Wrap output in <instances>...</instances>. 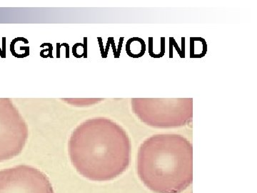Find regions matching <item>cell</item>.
Here are the masks:
<instances>
[{"label": "cell", "instance_id": "6da1fadb", "mask_svg": "<svg viewBox=\"0 0 257 193\" xmlns=\"http://www.w3.org/2000/svg\"><path fill=\"white\" fill-rule=\"evenodd\" d=\"M69 151L77 172L96 182L119 177L130 164L127 136L109 120H90L79 126L71 138Z\"/></svg>", "mask_w": 257, "mask_h": 193}, {"label": "cell", "instance_id": "7a4b0ae2", "mask_svg": "<svg viewBox=\"0 0 257 193\" xmlns=\"http://www.w3.org/2000/svg\"><path fill=\"white\" fill-rule=\"evenodd\" d=\"M138 173L152 192H182L192 182V147L175 135L150 138L139 152Z\"/></svg>", "mask_w": 257, "mask_h": 193}, {"label": "cell", "instance_id": "3957f363", "mask_svg": "<svg viewBox=\"0 0 257 193\" xmlns=\"http://www.w3.org/2000/svg\"><path fill=\"white\" fill-rule=\"evenodd\" d=\"M0 193H55L50 179L35 167L20 165L0 170Z\"/></svg>", "mask_w": 257, "mask_h": 193}, {"label": "cell", "instance_id": "277c9868", "mask_svg": "<svg viewBox=\"0 0 257 193\" xmlns=\"http://www.w3.org/2000/svg\"><path fill=\"white\" fill-rule=\"evenodd\" d=\"M0 56H1L3 58H4V56H3V53L1 50H0Z\"/></svg>", "mask_w": 257, "mask_h": 193}]
</instances>
